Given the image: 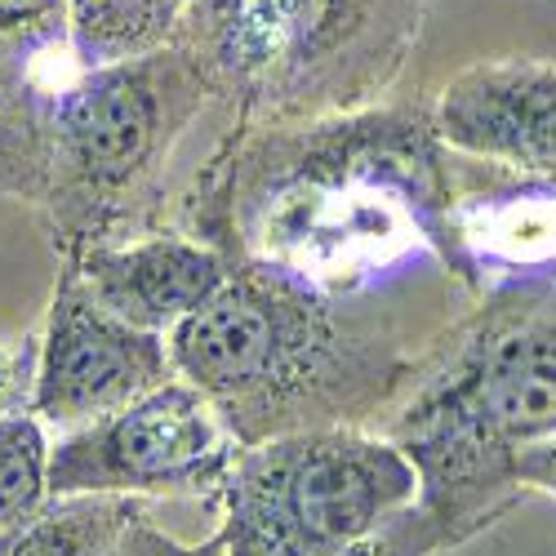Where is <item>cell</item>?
I'll return each instance as SVG.
<instances>
[{"mask_svg": "<svg viewBox=\"0 0 556 556\" xmlns=\"http://www.w3.org/2000/svg\"><path fill=\"white\" fill-rule=\"evenodd\" d=\"M50 503V441L31 409L0 414V534Z\"/></svg>", "mask_w": 556, "mask_h": 556, "instance_id": "14", "label": "cell"}, {"mask_svg": "<svg viewBox=\"0 0 556 556\" xmlns=\"http://www.w3.org/2000/svg\"><path fill=\"white\" fill-rule=\"evenodd\" d=\"M237 454L218 405L174 375L129 409L63 432L50 445V498H218Z\"/></svg>", "mask_w": 556, "mask_h": 556, "instance_id": "7", "label": "cell"}, {"mask_svg": "<svg viewBox=\"0 0 556 556\" xmlns=\"http://www.w3.org/2000/svg\"><path fill=\"white\" fill-rule=\"evenodd\" d=\"M383 437L419 472V503L468 543L530 494L521 450L556 437V281L494 286L477 320L392 405Z\"/></svg>", "mask_w": 556, "mask_h": 556, "instance_id": "1", "label": "cell"}, {"mask_svg": "<svg viewBox=\"0 0 556 556\" xmlns=\"http://www.w3.org/2000/svg\"><path fill=\"white\" fill-rule=\"evenodd\" d=\"M143 513H152L143 498L121 494L50 498L36 517L0 534V556H112Z\"/></svg>", "mask_w": 556, "mask_h": 556, "instance_id": "12", "label": "cell"}, {"mask_svg": "<svg viewBox=\"0 0 556 556\" xmlns=\"http://www.w3.org/2000/svg\"><path fill=\"white\" fill-rule=\"evenodd\" d=\"M445 148L530 178H556V67L494 59L454 76L432 112Z\"/></svg>", "mask_w": 556, "mask_h": 556, "instance_id": "9", "label": "cell"}, {"mask_svg": "<svg viewBox=\"0 0 556 556\" xmlns=\"http://www.w3.org/2000/svg\"><path fill=\"white\" fill-rule=\"evenodd\" d=\"M67 267L108 312L148 334H174L231 276V263L192 237H143L129 245H94Z\"/></svg>", "mask_w": 556, "mask_h": 556, "instance_id": "10", "label": "cell"}, {"mask_svg": "<svg viewBox=\"0 0 556 556\" xmlns=\"http://www.w3.org/2000/svg\"><path fill=\"white\" fill-rule=\"evenodd\" d=\"M63 14V0H0V31H36Z\"/></svg>", "mask_w": 556, "mask_h": 556, "instance_id": "19", "label": "cell"}, {"mask_svg": "<svg viewBox=\"0 0 556 556\" xmlns=\"http://www.w3.org/2000/svg\"><path fill=\"white\" fill-rule=\"evenodd\" d=\"M174 379L169 339L148 334L108 312L67 267L50 303L45 339L31 369V414L76 432L129 409Z\"/></svg>", "mask_w": 556, "mask_h": 556, "instance_id": "8", "label": "cell"}, {"mask_svg": "<svg viewBox=\"0 0 556 556\" xmlns=\"http://www.w3.org/2000/svg\"><path fill=\"white\" fill-rule=\"evenodd\" d=\"M112 556H223V543H218V534H210L205 543H178L152 521V513H143L125 530V539L116 543Z\"/></svg>", "mask_w": 556, "mask_h": 556, "instance_id": "17", "label": "cell"}, {"mask_svg": "<svg viewBox=\"0 0 556 556\" xmlns=\"http://www.w3.org/2000/svg\"><path fill=\"white\" fill-rule=\"evenodd\" d=\"M0 192L45 197V121L0 85Z\"/></svg>", "mask_w": 556, "mask_h": 556, "instance_id": "15", "label": "cell"}, {"mask_svg": "<svg viewBox=\"0 0 556 556\" xmlns=\"http://www.w3.org/2000/svg\"><path fill=\"white\" fill-rule=\"evenodd\" d=\"M205 89L182 54L85 67V76L59 89L45 116V197L67 258L103 245L108 223L165 161Z\"/></svg>", "mask_w": 556, "mask_h": 556, "instance_id": "5", "label": "cell"}, {"mask_svg": "<svg viewBox=\"0 0 556 556\" xmlns=\"http://www.w3.org/2000/svg\"><path fill=\"white\" fill-rule=\"evenodd\" d=\"M192 67L245 112L339 108L396 67L379 0H205Z\"/></svg>", "mask_w": 556, "mask_h": 556, "instance_id": "6", "label": "cell"}, {"mask_svg": "<svg viewBox=\"0 0 556 556\" xmlns=\"http://www.w3.org/2000/svg\"><path fill=\"white\" fill-rule=\"evenodd\" d=\"M169 361L241 445L356 428L401 388V365L343 330L316 281L254 258L231 267L223 290L169 334Z\"/></svg>", "mask_w": 556, "mask_h": 556, "instance_id": "2", "label": "cell"}, {"mask_svg": "<svg viewBox=\"0 0 556 556\" xmlns=\"http://www.w3.org/2000/svg\"><path fill=\"white\" fill-rule=\"evenodd\" d=\"M517 481L526 490H539V494H556V437L521 450L517 458Z\"/></svg>", "mask_w": 556, "mask_h": 556, "instance_id": "18", "label": "cell"}, {"mask_svg": "<svg viewBox=\"0 0 556 556\" xmlns=\"http://www.w3.org/2000/svg\"><path fill=\"white\" fill-rule=\"evenodd\" d=\"M214 503L223 556H330L419 503V472L383 432L312 428L241 445Z\"/></svg>", "mask_w": 556, "mask_h": 556, "instance_id": "4", "label": "cell"}, {"mask_svg": "<svg viewBox=\"0 0 556 556\" xmlns=\"http://www.w3.org/2000/svg\"><path fill=\"white\" fill-rule=\"evenodd\" d=\"M27 379V352H10V348H0V414H18L14 409V396Z\"/></svg>", "mask_w": 556, "mask_h": 556, "instance_id": "20", "label": "cell"}, {"mask_svg": "<svg viewBox=\"0 0 556 556\" xmlns=\"http://www.w3.org/2000/svg\"><path fill=\"white\" fill-rule=\"evenodd\" d=\"M454 227L468 271H498V286L556 281V178L517 174L507 188L454 197Z\"/></svg>", "mask_w": 556, "mask_h": 556, "instance_id": "11", "label": "cell"}, {"mask_svg": "<svg viewBox=\"0 0 556 556\" xmlns=\"http://www.w3.org/2000/svg\"><path fill=\"white\" fill-rule=\"evenodd\" d=\"M432 125L375 116L334 125L299 156L254 161L250 254L307 281L379 267L409 241H428L472 281L454 227V192L441 169Z\"/></svg>", "mask_w": 556, "mask_h": 556, "instance_id": "3", "label": "cell"}, {"mask_svg": "<svg viewBox=\"0 0 556 556\" xmlns=\"http://www.w3.org/2000/svg\"><path fill=\"white\" fill-rule=\"evenodd\" d=\"M445 547H458L454 534L428 513L424 503L401 507L396 517H388L379 530H369L365 539L330 552V556H437Z\"/></svg>", "mask_w": 556, "mask_h": 556, "instance_id": "16", "label": "cell"}, {"mask_svg": "<svg viewBox=\"0 0 556 556\" xmlns=\"http://www.w3.org/2000/svg\"><path fill=\"white\" fill-rule=\"evenodd\" d=\"M192 0H72V36L89 67L156 54Z\"/></svg>", "mask_w": 556, "mask_h": 556, "instance_id": "13", "label": "cell"}]
</instances>
